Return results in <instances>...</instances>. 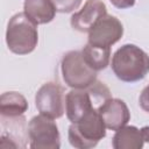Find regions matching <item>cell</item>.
<instances>
[{
  "label": "cell",
  "instance_id": "1",
  "mask_svg": "<svg viewBox=\"0 0 149 149\" xmlns=\"http://www.w3.org/2000/svg\"><path fill=\"white\" fill-rule=\"evenodd\" d=\"M111 66L118 79L135 83L149 73V56L135 44H123L114 52Z\"/></svg>",
  "mask_w": 149,
  "mask_h": 149
},
{
  "label": "cell",
  "instance_id": "2",
  "mask_svg": "<svg viewBox=\"0 0 149 149\" xmlns=\"http://www.w3.org/2000/svg\"><path fill=\"white\" fill-rule=\"evenodd\" d=\"M37 42V24L24 13H16L9 19L6 30V43L13 54L28 55L35 50Z\"/></svg>",
  "mask_w": 149,
  "mask_h": 149
},
{
  "label": "cell",
  "instance_id": "3",
  "mask_svg": "<svg viewBox=\"0 0 149 149\" xmlns=\"http://www.w3.org/2000/svg\"><path fill=\"white\" fill-rule=\"evenodd\" d=\"M106 136V126L98 111L93 108L78 122L71 123L68 132L69 142L78 149H90Z\"/></svg>",
  "mask_w": 149,
  "mask_h": 149
},
{
  "label": "cell",
  "instance_id": "4",
  "mask_svg": "<svg viewBox=\"0 0 149 149\" xmlns=\"http://www.w3.org/2000/svg\"><path fill=\"white\" fill-rule=\"evenodd\" d=\"M61 70L64 83L71 88H87L97 81V71L85 62L79 50H71L63 56Z\"/></svg>",
  "mask_w": 149,
  "mask_h": 149
},
{
  "label": "cell",
  "instance_id": "5",
  "mask_svg": "<svg viewBox=\"0 0 149 149\" xmlns=\"http://www.w3.org/2000/svg\"><path fill=\"white\" fill-rule=\"evenodd\" d=\"M29 147L34 149H58L61 135L54 119L43 114L34 116L27 128Z\"/></svg>",
  "mask_w": 149,
  "mask_h": 149
},
{
  "label": "cell",
  "instance_id": "6",
  "mask_svg": "<svg viewBox=\"0 0 149 149\" xmlns=\"http://www.w3.org/2000/svg\"><path fill=\"white\" fill-rule=\"evenodd\" d=\"M35 105L40 114L51 119H59L65 112L64 90L56 83L43 84L35 95Z\"/></svg>",
  "mask_w": 149,
  "mask_h": 149
},
{
  "label": "cell",
  "instance_id": "7",
  "mask_svg": "<svg viewBox=\"0 0 149 149\" xmlns=\"http://www.w3.org/2000/svg\"><path fill=\"white\" fill-rule=\"evenodd\" d=\"M123 35V26L118 17L104 15L88 31V43L95 47L111 48Z\"/></svg>",
  "mask_w": 149,
  "mask_h": 149
},
{
  "label": "cell",
  "instance_id": "8",
  "mask_svg": "<svg viewBox=\"0 0 149 149\" xmlns=\"http://www.w3.org/2000/svg\"><path fill=\"white\" fill-rule=\"evenodd\" d=\"M98 111L106 128L111 130H118L122 128L130 120V112L126 102L118 98L111 97L98 107Z\"/></svg>",
  "mask_w": 149,
  "mask_h": 149
},
{
  "label": "cell",
  "instance_id": "9",
  "mask_svg": "<svg viewBox=\"0 0 149 149\" xmlns=\"http://www.w3.org/2000/svg\"><path fill=\"white\" fill-rule=\"evenodd\" d=\"M106 14L107 8L101 0H87L84 7L71 16V27L79 33H88L94 23Z\"/></svg>",
  "mask_w": 149,
  "mask_h": 149
},
{
  "label": "cell",
  "instance_id": "10",
  "mask_svg": "<svg viewBox=\"0 0 149 149\" xmlns=\"http://www.w3.org/2000/svg\"><path fill=\"white\" fill-rule=\"evenodd\" d=\"M23 13L38 26L51 22L55 17L56 8L51 0H26Z\"/></svg>",
  "mask_w": 149,
  "mask_h": 149
},
{
  "label": "cell",
  "instance_id": "11",
  "mask_svg": "<svg viewBox=\"0 0 149 149\" xmlns=\"http://www.w3.org/2000/svg\"><path fill=\"white\" fill-rule=\"evenodd\" d=\"M28 109L27 99L19 92H5L0 97V113L2 118H19Z\"/></svg>",
  "mask_w": 149,
  "mask_h": 149
},
{
  "label": "cell",
  "instance_id": "12",
  "mask_svg": "<svg viewBox=\"0 0 149 149\" xmlns=\"http://www.w3.org/2000/svg\"><path fill=\"white\" fill-rule=\"evenodd\" d=\"M144 144L141 129L135 126H123L115 130L112 146L115 149H141Z\"/></svg>",
  "mask_w": 149,
  "mask_h": 149
},
{
  "label": "cell",
  "instance_id": "13",
  "mask_svg": "<svg viewBox=\"0 0 149 149\" xmlns=\"http://www.w3.org/2000/svg\"><path fill=\"white\" fill-rule=\"evenodd\" d=\"M81 52H83V57L85 62L97 72L106 69L109 64L111 48L95 47V45L87 43L83 48Z\"/></svg>",
  "mask_w": 149,
  "mask_h": 149
},
{
  "label": "cell",
  "instance_id": "14",
  "mask_svg": "<svg viewBox=\"0 0 149 149\" xmlns=\"http://www.w3.org/2000/svg\"><path fill=\"white\" fill-rule=\"evenodd\" d=\"M51 2L54 3L56 12L71 13L80 6L81 0H51Z\"/></svg>",
  "mask_w": 149,
  "mask_h": 149
},
{
  "label": "cell",
  "instance_id": "15",
  "mask_svg": "<svg viewBox=\"0 0 149 149\" xmlns=\"http://www.w3.org/2000/svg\"><path fill=\"white\" fill-rule=\"evenodd\" d=\"M139 104H140V107L144 112L149 113V85H147L142 90V92L139 97Z\"/></svg>",
  "mask_w": 149,
  "mask_h": 149
},
{
  "label": "cell",
  "instance_id": "16",
  "mask_svg": "<svg viewBox=\"0 0 149 149\" xmlns=\"http://www.w3.org/2000/svg\"><path fill=\"white\" fill-rule=\"evenodd\" d=\"M111 3L120 9H125V8H130L135 5V0H109Z\"/></svg>",
  "mask_w": 149,
  "mask_h": 149
},
{
  "label": "cell",
  "instance_id": "17",
  "mask_svg": "<svg viewBox=\"0 0 149 149\" xmlns=\"http://www.w3.org/2000/svg\"><path fill=\"white\" fill-rule=\"evenodd\" d=\"M141 133L143 136V141L149 143V126H144L141 128Z\"/></svg>",
  "mask_w": 149,
  "mask_h": 149
}]
</instances>
